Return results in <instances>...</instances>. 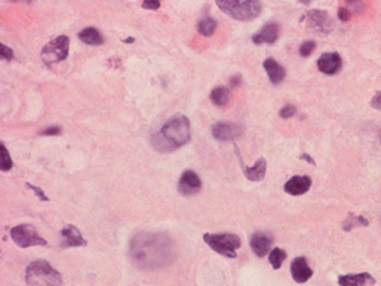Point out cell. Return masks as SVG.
Returning <instances> with one entry per match:
<instances>
[{"instance_id":"obj_6","label":"cell","mask_w":381,"mask_h":286,"mask_svg":"<svg viewBox=\"0 0 381 286\" xmlns=\"http://www.w3.org/2000/svg\"><path fill=\"white\" fill-rule=\"evenodd\" d=\"M69 46H70V40L67 35H60L51 40L41 51L43 62L46 65H54L64 61L69 55Z\"/></svg>"},{"instance_id":"obj_4","label":"cell","mask_w":381,"mask_h":286,"mask_svg":"<svg viewBox=\"0 0 381 286\" xmlns=\"http://www.w3.org/2000/svg\"><path fill=\"white\" fill-rule=\"evenodd\" d=\"M218 8L240 21H250L255 20L262 9L261 2L256 0H217Z\"/></svg>"},{"instance_id":"obj_5","label":"cell","mask_w":381,"mask_h":286,"mask_svg":"<svg viewBox=\"0 0 381 286\" xmlns=\"http://www.w3.org/2000/svg\"><path fill=\"white\" fill-rule=\"evenodd\" d=\"M203 239L215 253L229 259H235L241 247V239L232 233H204Z\"/></svg>"},{"instance_id":"obj_29","label":"cell","mask_w":381,"mask_h":286,"mask_svg":"<svg viewBox=\"0 0 381 286\" xmlns=\"http://www.w3.org/2000/svg\"><path fill=\"white\" fill-rule=\"evenodd\" d=\"M26 187H29L41 201H49V198L45 195V192H43V189H40V187H37V186H34V184H31V183H26Z\"/></svg>"},{"instance_id":"obj_22","label":"cell","mask_w":381,"mask_h":286,"mask_svg":"<svg viewBox=\"0 0 381 286\" xmlns=\"http://www.w3.org/2000/svg\"><path fill=\"white\" fill-rule=\"evenodd\" d=\"M210 101L218 105V107H223L227 104L229 101V90L226 87H215L212 92H210Z\"/></svg>"},{"instance_id":"obj_17","label":"cell","mask_w":381,"mask_h":286,"mask_svg":"<svg viewBox=\"0 0 381 286\" xmlns=\"http://www.w3.org/2000/svg\"><path fill=\"white\" fill-rule=\"evenodd\" d=\"M279 38V25L278 23H267L258 34L252 37L255 45H273Z\"/></svg>"},{"instance_id":"obj_32","label":"cell","mask_w":381,"mask_h":286,"mask_svg":"<svg viewBox=\"0 0 381 286\" xmlns=\"http://www.w3.org/2000/svg\"><path fill=\"white\" fill-rule=\"evenodd\" d=\"M337 15H338V18H340L342 21H348V20L351 18V12H349L345 6H340V8H338Z\"/></svg>"},{"instance_id":"obj_2","label":"cell","mask_w":381,"mask_h":286,"mask_svg":"<svg viewBox=\"0 0 381 286\" xmlns=\"http://www.w3.org/2000/svg\"><path fill=\"white\" fill-rule=\"evenodd\" d=\"M189 140V119L183 115H176L151 137V145L159 152H173L186 145Z\"/></svg>"},{"instance_id":"obj_9","label":"cell","mask_w":381,"mask_h":286,"mask_svg":"<svg viewBox=\"0 0 381 286\" xmlns=\"http://www.w3.org/2000/svg\"><path fill=\"white\" fill-rule=\"evenodd\" d=\"M243 129L237 123H229V122H218L212 126V136L220 140V142H230L241 136Z\"/></svg>"},{"instance_id":"obj_14","label":"cell","mask_w":381,"mask_h":286,"mask_svg":"<svg viewBox=\"0 0 381 286\" xmlns=\"http://www.w3.org/2000/svg\"><path fill=\"white\" fill-rule=\"evenodd\" d=\"M290 271H291V277L294 282L298 283H305L311 279L313 276V270L310 268L308 265V260L305 257H296L293 262H291V267H290Z\"/></svg>"},{"instance_id":"obj_7","label":"cell","mask_w":381,"mask_h":286,"mask_svg":"<svg viewBox=\"0 0 381 286\" xmlns=\"http://www.w3.org/2000/svg\"><path fill=\"white\" fill-rule=\"evenodd\" d=\"M11 237L12 240L22 247V248H28V247H35V245H48L46 239L41 237L37 230L34 229L32 226L29 224H20V226H15L14 229H11Z\"/></svg>"},{"instance_id":"obj_27","label":"cell","mask_w":381,"mask_h":286,"mask_svg":"<svg viewBox=\"0 0 381 286\" xmlns=\"http://www.w3.org/2000/svg\"><path fill=\"white\" fill-rule=\"evenodd\" d=\"M349 12H363L365 11V8H366V3L365 2H354V0H348V2H345V5H343Z\"/></svg>"},{"instance_id":"obj_31","label":"cell","mask_w":381,"mask_h":286,"mask_svg":"<svg viewBox=\"0 0 381 286\" xmlns=\"http://www.w3.org/2000/svg\"><path fill=\"white\" fill-rule=\"evenodd\" d=\"M160 2L159 0H145L143 3H142V6L145 8V9H159L160 8Z\"/></svg>"},{"instance_id":"obj_15","label":"cell","mask_w":381,"mask_h":286,"mask_svg":"<svg viewBox=\"0 0 381 286\" xmlns=\"http://www.w3.org/2000/svg\"><path fill=\"white\" fill-rule=\"evenodd\" d=\"M273 236L265 233V231H258L255 233L250 239V247L253 250V253L258 256V257H264L268 254L271 245H273Z\"/></svg>"},{"instance_id":"obj_8","label":"cell","mask_w":381,"mask_h":286,"mask_svg":"<svg viewBox=\"0 0 381 286\" xmlns=\"http://www.w3.org/2000/svg\"><path fill=\"white\" fill-rule=\"evenodd\" d=\"M307 25L310 29L316 31V32H322V34H329L334 28L332 18L326 11H320V9H311L307 14Z\"/></svg>"},{"instance_id":"obj_37","label":"cell","mask_w":381,"mask_h":286,"mask_svg":"<svg viewBox=\"0 0 381 286\" xmlns=\"http://www.w3.org/2000/svg\"><path fill=\"white\" fill-rule=\"evenodd\" d=\"M134 41V38L133 37H130V38H127V40H124V43H127V45H131Z\"/></svg>"},{"instance_id":"obj_33","label":"cell","mask_w":381,"mask_h":286,"mask_svg":"<svg viewBox=\"0 0 381 286\" xmlns=\"http://www.w3.org/2000/svg\"><path fill=\"white\" fill-rule=\"evenodd\" d=\"M60 133H61V128H60V126H49V128H46L45 131H41L43 136H57V134H60Z\"/></svg>"},{"instance_id":"obj_12","label":"cell","mask_w":381,"mask_h":286,"mask_svg":"<svg viewBox=\"0 0 381 286\" xmlns=\"http://www.w3.org/2000/svg\"><path fill=\"white\" fill-rule=\"evenodd\" d=\"M342 65H343V59L337 52H326V54L320 55V58L318 59L319 70L325 75L338 73Z\"/></svg>"},{"instance_id":"obj_21","label":"cell","mask_w":381,"mask_h":286,"mask_svg":"<svg viewBox=\"0 0 381 286\" xmlns=\"http://www.w3.org/2000/svg\"><path fill=\"white\" fill-rule=\"evenodd\" d=\"M198 34L203 37H210L217 31V20L214 17H203L197 25Z\"/></svg>"},{"instance_id":"obj_23","label":"cell","mask_w":381,"mask_h":286,"mask_svg":"<svg viewBox=\"0 0 381 286\" xmlns=\"http://www.w3.org/2000/svg\"><path fill=\"white\" fill-rule=\"evenodd\" d=\"M287 259V253L281 248H273L268 254V260H270V265L274 268V270H279L284 263V260Z\"/></svg>"},{"instance_id":"obj_1","label":"cell","mask_w":381,"mask_h":286,"mask_svg":"<svg viewBox=\"0 0 381 286\" xmlns=\"http://www.w3.org/2000/svg\"><path fill=\"white\" fill-rule=\"evenodd\" d=\"M130 257L140 270H160L176 257L171 237L157 231H140L130 240Z\"/></svg>"},{"instance_id":"obj_34","label":"cell","mask_w":381,"mask_h":286,"mask_svg":"<svg viewBox=\"0 0 381 286\" xmlns=\"http://www.w3.org/2000/svg\"><path fill=\"white\" fill-rule=\"evenodd\" d=\"M371 107L375 108V110H381V92L375 93V96L371 101Z\"/></svg>"},{"instance_id":"obj_19","label":"cell","mask_w":381,"mask_h":286,"mask_svg":"<svg viewBox=\"0 0 381 286\" xmlns=\"http://www.w3.org/2000/svg\"><path fill=\"white\" fill-rule=\"evenodd\" d=\"M340 286H372L375 285V279L369 273L360 274H346L338 277Z\"/></svg>"},{"instance_id":"obj_10","label":"cell","mask_w":381,"mask_h":286,"mask_svg":"<svg viewBox=\"0 0 381 286\" xmlns=\"http://www.w3.org/2000/svg\"><path fill=\"white\" fill-rule=\"evenodd\" d=\"M235 152H237V157L240 160V166L243 169V173H244V177L247 180H250V181H261V180H264L265 171H267V162H265V159H259L253 166H247L244 163V160H243V157H241L237 145H235Z\"/></svg>"},{"instance_id":"obj_25","label":"cell","mask_w":381,"mask_h":286,"mask_svg":"<svg viewBox=\"0 0 381 286\" xmlns=\"http://www.w3.org/2000/svg\"><path fill=\"white\" fill-rule=\"evenodd\" d=\"M12 160L9 157V152L6 149V146L3 143H0V169L2 172H8L12 169Z\"/></svg>"},{"instance_id":"obj_3","label":"cell","mask_w":381,"mask_h":286,"mask_svg":"<svg viewBox=\"0 0 381 286\" xmlns=\"http://www.w3.org/2000/svg\"><path fill=\"white\" fill-rule=\"evenodd\" d=\"M28 286H61L63 276L46 260H35L26 268Z\"/></svg>"},{"instance_id":"obj_18","label":"cell","mask_w":381,"mask_h":286,"mask_svg":"<svg viewBox=\"0 0 381 286\" xmlns=\"http://www.w3.org/2000/svg\"><path fill=\"white\" fill-rule=\"evenodd\" d=\"M264 69H265V72H267V75H268V78H270V81L273 82V84H281L284 79H285V76H287V72H285V67L284 65H281L276 59H273V58H267L265 61H264Z\"/></svg>"},{"instance_id":"obj_20","label":"cell","mask_w":381,"mask_h":286,"mask_svg":"<svg viewBox=\"0 0 381 286\" xmlns=\"http://www.w3.org/2000/svg\"><path fill=\"white\" fill-rule=\"evenodd\" d=\"M78 38L86 43V45H90V46H101L104 43V37L101 35V32L96 29V28H84L79 34H78Z\"/></svg>"},{"instance_id":"obj_30","label":"cell","mask_w":381,"mask_h":286,"mask_svg":"<svg viewBox=\"0 0 381 286\" xmlns=\"http://www.w3.org/2000/svg\"><path fill=\"white\" fill-rule=\"evenodd\" d=\"M0 57H2V59L11 61V59L14 58V52H12V49H9L8 46H5V45L2 43V45H0Z\"/></svg>"},{"instance_id":"obj_35","label":"cell","mask_w":381,"mask_h":286,"mask_svg":"<svg viewBox=\"0 0 381 286\" xmlns=\"http://www.w3.org/2000/svg\"><path fill=\"white\" fill-rule=\"evenodd\" d=\"M241 82H243V78H241V75H237V76H232L230 78V85L232 87H240L241 85Z\"/></svg>"},{"instance_id":"obj_24","label":"cell","mask_w":381,"mask_h":286,"mask_svg":"<svg viewBox=\"0 0 381 286\" xmlns=\"http://www.w3.org/2000/svg\"><path fill=\"white\" fill-rule=\"evenodd\" d=\"M355 226H362V227H366L369 226V219L363 218V216H355L354 213H349L348 215V219L343 223V230H351Z\"/></svg>"},{"instance_id":"obj_16","label":"cell","mask_w":381,"mask_h":286,"mask_svg":"<svg viewBox=\"0 0 381 286\" xmlns=\"http://www.w3.org/2000/svg\"><path fill=\"white\" fill-rule=\"evenodd\" d=\"M61 237H63V242H61V247H63V248H70V247H86V245H87V240L82 237L81 231L76 229L75 226H72V224L64 226V229L61 230Z\"/></svg>"},{"instance_id":"obj_36","label":"cell","mask_w":381,"mask_h":286,"mask_svg":"<svg viewBox=\"0 0 381 286\" xmlns=\"http://www.w3.org/2000/svg\"><path fill=\"white\" fill-rule=\"evenodd\" d=\"M301 160H305V162H308V163H310V165H313V166L316 165V162L311 159V156H308V154H305V152H304V154H301Z\"/></svg>"},{"instance_id":"obj_28","label":"cell","mask_w":381,"mask_h":286,"mask_svg":"<svg viewBox=\"0 0 381 286\" xmlns=\"http://www.w3.org/2000/svg\"><path fill=\"white\" fill-rule=\"evenodd\" d=\"M296 115V107L294 105H285L284 108H281V112H279V116L282 117V119H290V117H293V116Z\"/></svg>"},{"instance_id":"obj_11","label":"cell","mask_w":381,"mask_h":286,"mask_svg":"<svg viewBox=\"0 0 381 286\" xmlns=\"http://www.w3.org/2000/svg\"><path fill=\"white\" fill-rule=\"evenodd\" d=\"M201 190V180L194 171H185L179 181V192L185 196L195 195Z\"/></svg>"},{"instance_id":"obj_13","label":"cell","mask_w":381,"mask_h":286,"mask_svg":"<svg viewBox=\"0 0 381 286\" xmlns=\"http://www.w3.org/2000/svg\"><path fill=\"white\" fill-rule=\"evenodd\" d=\"M311 184H313V181L308 175H294L284 184V190L290 195L299 196V195L307 193L310 190Z\"/></svg>"},{"instance_id":"obj_26","label":"cell","mask_w":381,"mask_h":286,"mask_svg":"<svg viewBox=\"0 0 381 286\" xmlns=\"http://www.w3.org/2000/svg\"><path fill=\"white\" fill-rule=\"evenodd\" d=\"M314 49H316V43H314L313 40H308V41H304V43L301 45L299 54H301V57L307 58L314 52Z\"/></svg>"}]
</instances>
